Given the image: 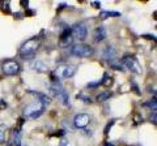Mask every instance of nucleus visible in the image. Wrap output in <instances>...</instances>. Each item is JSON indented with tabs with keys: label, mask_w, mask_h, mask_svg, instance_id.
I'll list each match as a JSON object with an SVG mask.
<instances>
[{
	"label": "nucleus",
	"mask_w": 157,
	"mask_h": 146,
	"mask_svg": "<svg viewBox=\"0 0 157 146\" xmlns=\"http://www.w3.org/2000/svg\"><path fill=\"white\" fill-rule=\"evenodd\" d=\"M110 65H111V68H114V69H117V71H124V67L123 65H119V63H111L110 61Z\"/></svg>",
	"instance_id": "19"
},
{
	"label": "nucleus",
	"mask_w": 157,
	"mask_h": 146,
	"mask_svg": "<svg viewBox=\"0 0 157 146\" xmlns=\"http://www.w3.org/2000/svg\"><path fill=\"white\" fill-rule=\"evenodd\" d=\"M71 33H72V35L75 37L76 39L84 41L85 38L88 37V27H86L85 24L77 22V24H75V25L71 27Z\"/></svg>",
	"instance_id": "8"
},
{
	"label": "nucleus",
	"mask_w": 157,
	"mask_h": 146,
	"mask_svg": "<svg viewBox=\"0 0 157 146\" xmlns=\"http://www.w3.org/2000/svg\"><path fill=\"white\" fill-rule=\"evenodd\" d=\"M122 64L135 75H141V72H143V68H141L139 60L134 55H124L122 57Z\"/></svg>",
	"instance_id": "5"
},
{
	"label": "nucleus",
	"mask_w": 157,
	"mask_h": 146,
	"mask_svg": "<svg viewBox=\"0 0 157 146\" xmlns=\"http://www.w3.org/2000/svg\"><path fill=\"white\" fill-rule=\"evenodd\" d=\"M12 144L13 146H21V129L16 128L12 132Z\"/></svg>",
	"instance_id": "14"
},
{
	"label": "nucleus",
	"mask_w": 157,
	"mask_h": 146,
	"mask_svg": "<svg viewBox=\"0 0 157 146\" xmlns=\"http://www.w3.org/2000/svg\"><path fill=\"white\" fill-rule=\"evenodd\" d=\"M45 108L46 107L42 103H39L38 100H36L34 103H30L25 107V110H24V116H25V119H30V120L38 119L43 115Z\"/></svg>",
	"instance_id": "3"
},
{
	"label": "nucleus",
	"mask_w": 157,
	"mask_h": 146,
	"mask_svg": "<svg viewBox=\"0 0 157 146\" xmlns=\"http://www.w3.org/2000/svg\"><path fill=\"white\" fill-rule=\"evenodd\" d=\"M41 46V41L37 37H33L30 39H28L26 42L22 43V46L20 47V56L24 60H30L36 56L37 50Z\"/></svg>",
	"instance_id": "1"
},
{
	"label": "nucleus",
	"mask_w": 157,
	"mask_h": 146,
	"mask_svg": "<svg viewBox=\"0 0 157 146\" xmlns=\"http://www.w3.org/2000/svg\"><path fill=\"white\" fill-rule=\"evenodd\" d=\"M148 104H149L148 107H151V108L153 110V112H156V106H157V103H156V95H153V98L149 100V103H148Z\"/></svg>",
	"instance_id": "18"
},
{
	"label": "nucleus",
	"mask_w": 157,
	"mask_h": 146,
	"mask_svg": "<svg viewBox=\"0 0 157 146\" xmlns=\"http://www.w3.org/2000/svg\"><path fill=\"white\" fill-rule=\"evenodd\" d=\"M111 82H113V80H111V77L109 76V73H104V78L100 81V84L105 85V86H110Z\"/></svg>",
	"instance_id": "17"
},
{
	"label": "nucleus",
	"mask_w": 157,
	"mask_h": 146,
	"mask_svg": "<svg viewBox=\"0 0 157 146\" xmlns=\"http://www.w3.org/2000/svg\"><path fill=\"white\" fill-rule=\"evenodd\" d=\"M89 123H90V115L85 112L77 114L75 116V119H73V125L77 129H85Z\"/></svg>",
	"instance_id": "9"
},
{
	"label": "nucleus",
	"mask_w": 157,
	"mask_h": 146,
	"mask_svg": "<svg viewBox=\"0 0 157 146\" xmlns=\"http://www.w3.org/2000/svg\"><path fill=\"white\" fill-rule=\"evenodd\" d=\"M97 85H100V81H97V82H89V84H88V87H96Z\"/></svg>",
	"instance_id": "24"
},
{
	"label": "nucleus",
	"mask_w": 157,
	"mask_h": 146,
	"mask_svg": "<svg viewBox=\"0 0 157 146\" xmlns=\"http://www.w3.org/2000/svg\"><path fill=\"white\" fill-rule=\"evenodd\" d=\"M29 94H32L34 98H36V100H38L39 103H42L45 107H46L47 104L51 103V98H50L48 95L43 94V93H39V91H34V90H29Z\"/></svg>",
	"instance_id": "10"
},
{
	"label": "nucleus",
	"mask_w": 157,
	"mask_h": 146,
	"mask_svg": "<svg viewBox=\"0 0 157 146\" xmlns=\"http://www.w3.org/2000/svg\"><path fill=\"white\" fill-rule=\"evenodd\" d=\"M109 98H111V91H102V93H100L97 95V100L98 102H105Z\"/></svg>",
	"instance_id": "16"
},
{
	"label": "nucleus",
	"mask_w": 157,
	"mask_h": 146,
	"mask_svg": "<svg viewBox=\"0 0 157 146\" xmlns=\"http://www.w3.org/2000/svg\"><path fill=\"white\" fill-rule=\"evenodd\" d=\"M113 124H114V120H111L110 123L106 125V129H105V134H107V133H109V129H111V125H113Z\"/></svg>",
	"instance_id": "22"
},
{
	"label": "nucleus",
	"mask_w": 157,
	"mask_h": 146,
	"mask_svg": "<svg viewBox=\"0 0 157 146\" xmlns=\"http://www.w3.org/2000/svg\"><path fill=\"white\" fill-rule=\"evenodd\" d=\"M70 53L76 57H88L93 53V47L89 45H85V43H76V45L71 46Z\"/></svg>",
	"instance_id": "4"
},
{
	"label": "nucleus",
	"mask_w": 157,
	"mask_h": 146,
	"mask_svg": "<svg viewBox=\"0 0 157 146\" xmlns=\"http://www.w3.org/2000/svg\"><path fill=\"white\" fill-rule=\"evenodd\" d=\"M75 73H76V68L75 67L64 64V65H59L52 75L55 76L56 80H64V78H71V77H73L75 76Z\"/></svg>",
	"instance_id": "6"
},
{
	"label": "nucleus",
	"mask_w": 157,
	"mask_h": 146,
	"mask_svg": "<svg viewBox=\"0 0 157 146\" xmlns=\"http://www.w3.org/2000/svg\"><path fill=\"white\" fill-rule=\"evenodd\" d=\"M3 73L7 76H16L17 73L21 71V65L18 64L16 60H6L2 65Z\"/></svg>",
	"instance_id": "7"
},
{
	"label": "nucleus",
	"mask_w": 157,
	"mask_h": 146,
	"mask_svg": "<svg viewBox=\"0 0 157 146\" xmlns=\"http://www.w3.org/2000/svg\"><path fill=\"white\" fill-rule=\"evenodd\" d=\"M77 99H82L84 102H86V103H90V102H92V99L88 98V97H85V94H78L77 95Z\"/></svg>",
	"instance_id": "20"
},
{
	"label": "nucleus",
	"mask_w": 157,
	"mask_h": 146,
	"mask_svg": "<svg viewBox=\"0 0 157 146\" xmlns=\"http://www.w3.org/2000/svg\"><path fill=\"white\" fill-rule=\"evenodd\" d=\"M151 120L153 121V125H156V112H153L151 115Z\"/></svg>",
	"instance_id": "25"
},
{
	"label": "nucleus",
	"mask_w": 157,
	"mask_h": 146,
	"mask_svg": "<svg viewBox=\"0 0 157 146\" xmlns=\"http://www.w3.org/2000/svg\"><path fill=\"white\" fill-rule=\"evenodd\" d=\"M93 37H94V42H102L106 38V30L104 26H98L94 33H93Z\"/></svg>",
	"instance_id": "12"
},
{
	"label": "nucleus",
	"mask_w": 157,
	"mask_h": 146,
	"mask_svg": "<svg viewBox=\"0 0 157 146\" xmlns=\"http://www.w3.org/2000/svg\"><path fill=\"white\" fill-rule=\"evenodd\" d=\"M100 16H101V18H106V17H118V16H121V13L117 12V11H101V12H100Z\"/></svg>",
	"instance_id": "15"
},
{
	"label": "nucleus",
	"mask_w": 157,
	"mask_h": 146,
	"mask_svg": "<svg viewBox=\"0 0 157 146\" xmlns=\"http://www.w3.org/2000/svg\"><path fill=\"white\" fill-rule=\"evenodd\" d=\"M105 146H114V145H113V144H106Z\"/></svg>",
	"instance_id": "27"
},
{
	"label": "nucleus",
	"mask_w": 157,
	"mask_h": 146,
	"mask_svg": "<svg viewBox=\"0 0 157 146\" xmlns=\"http://www.w3.org/2000/svg\"><path fill=\"white\" fill-rule=\"evenodd\" d=\"M59 146H71V142L68 141L67 138H62L60 144H59Z\"/></svg>",
	"instance_id": "21"
},
{
	"label": "nucleus",
	"mask_w": 157,
	"mask_h": 146,
	"mask_svg": "<svg viewBox=\"0 0 157 146\" xmlns=\"http://www.w3.org/2000/svg\"><path fill=\"white\" fill-rule=\"evenodd\" d=\"M50 91L52 95H55V98L59 100V103L64 107H71V99H70V94L68 91L63 87L59 82H55L50 86Z\"/></svg>",
	"instance_id": "2"
},
{
	"label": "nucleus",
	"mask_w": 157,
	"mask_h": 146,
	"mask_svg": "<svg viewBox=\"0 0 157 146\" xmlns=\"http://www.w3.org/2000/svg\"><path fill=\"white\" fill-rule=\"evenodd\" d=\"M30 68H32L33 71L41 72V73H45V72H47V71H48L47 64H46L45 61H42V60H34V61H32Z\"/></svg>",
	"instance_id": "11"
},
{
	"label": "nucleus",
	"mask_w": 157,
	"mask_h": 146,
	"mask_svg": "<svg viewBox=\"0 0 157 146\" xmlns=\"http://www.w3.org/2000/svg\"><path fill=\"white\" fill-rule=\"evenodd\" d=\"M102 57L106 60H109V63L115 57V50L113 46H106V48L104 50V53H102Z\"/></svg>",
	"instance_id": "13"
},
{
	"label": "nucleus",
	"mask_w": 157,
	"mask_h": 146,
	"mask_svg": "<svg viewBox=\"0 0 157 146\" xmlns=\"http://www.w3.org/2000/svg\"><path fill=\"white\" fill-rule=\"evenodd\" d=\"M4 136H6V134H4V130L0 129V142H2V144L6 141V137H4Z\"/></svg>",
	"instance_id": "23"
},
{
	"label": "nucleus",
	"mask_w": 157,
	"mask_h": 146,
	"mask_svg": "<svg viewBox=\"0 0 157 146\" xmlns=\"http://www.w3.org/2000/svg\"><path fill=\"white\" fill-rule=\"evenodd\" d=\"M92 5H93V7H96V8H100V7H101V4H100V3H92Z\"/></svg>",
	"instance_id": "26"
}]
</instances>
